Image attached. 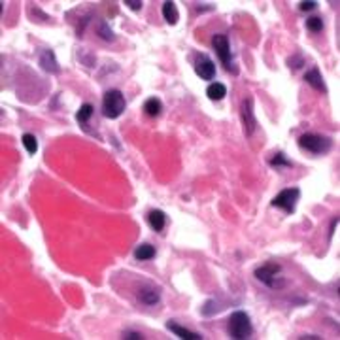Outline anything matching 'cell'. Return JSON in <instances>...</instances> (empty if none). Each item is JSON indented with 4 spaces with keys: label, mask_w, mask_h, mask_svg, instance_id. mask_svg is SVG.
Masks as SVG:
<instances>
[{
    "label": "cell",
    "mask_w": 340,
    "mask_h": 340,
    "mask_svg": "<svg viewBox=\"0 0 340 340\" xmlns=\"http://www.w3.org/2000/svg\"><path fill=\"white\" fill-rule=\"evenodd\" d=\"M125 112V97L117 89H110L102 99V114L108 119H116Z\"/></svg>",
    "instance_id": "cell-2"
},
{
    "label": "cell",
    "mask_w": 340,
    "mask_h": 340,
    "mask_svg": "<svg viewBox=\"0 0 340 340\" xmlns=\"http://www.w3.org/2000/svg\"><path fill=\"white\" fill-rule=\"evenodd\" d=\"M138 301L142 304H146V306H155L157 302L161 301V293L155 287H144V289L138 291Z\"/></svg>",
    "instance_id": "cell-9"
},
{
    "label": "cell",
    "mask_w": 340,
    "mask_h": 340,
    "mask_svg": "<svg viewBox=\"0 0 340 340\" xmlns=\"http://www.w3.org/2000/svg\"><path fill=\"white\" fill-rule=\"evenodd\" d=\"M195 72L201 79H214L216 76V64L206 55H201L195 62Z\"/></svg>",
    "instance_id": "cell-7"
},
{
    "label": "cell",
    "mask_w": 340,
    "mask_h": 340,
    "mask_svg": "<svg viewBox=\"0 0 340 340\" xmlns=\"http://www.w3.org/2000/svg\"><path fill=\"white\" fill-rule=\"evenodd\" d=\"M40 64H42V68L47 70V72H59V62L55 61L53 51H49V49H44V51L40 53Z\"/></svg>",
    "instance_id": "cell-12"
},
{
    "label": "cell",
    "mask_w": 340,
    "mask_h": 340,
    "mask_svg": "<svg viewBox=\"0 0 340 340\" xmlns=\"http://www.w3.org/2000/svg\"><path fill=\"white\" fill-rule=\"evenodd\" d=\"M123 4H127L131 10H142V2L140 0H125Z\"/></svg>",
    "instance_id": "cell-23"
},
{
    "label": "cell",
    "mask_w": 340,
    "mask_h": 340,
    "mask_svg": "<svg viewBox=\"0 0 340 340\" xmlns=\"http://www.w3.org/2000/svg\"><path fill=\"white\" fill-rule=\"evenodd\" d=\"M227 331H229V336L234 340L249 338L251 332H253L249 316H247L246 312H234V314H231L229 321H227Z\"/></svg>",
    "instance_id": "cell-1"
},
{
    "label": "cell",
    "mask_w": 340,
    "mask_h": 340,
    "mask_svg": "<svg viewBox=\"0 0 340 340\" xmlns=\"http://www.w3.org/2000/svg\"><path fill=\"white\" fill-rule=\"evenodd\" d=\"M282 271V267L276 263H265L263 267L255 269V278L259 282L267 284L269 287H282L284 286V280H278V274Z\"/></svg>",
    "instance_id": "cell-5"
},
{
    "label": "cell",
    "mask_w": 340,
    "mask_h": 340,
    "mask_svg": "<svg viewBox=\"0 0 340 340\" xmlns=\"http://www.w3.org/2000/svg\"><path fill=\"white\" fill-rule=\"evenodd\" d=\"M271 166H274V168H282V166H291V162L284 157V153H274V157L271 159Z\"/></svg>",
    "instance_id": "cell-21"
},
{
    "label": "cell",
    "mask_w": 340,
    "mask_h": 340,
    "mask_svg": "<svg viewBox=\"0 0 340 340\" xmlns=\"http://www.w3.org/2000/svg\"><path fill=\"white\" fill-rule=\"evenodd\" d=\"M101 36L104 40H114V32L108 31V29H106V25H102V27H101Z\"/></svg>",
    "instance_id": "cell-22"
},
{
    "label": "cell",
    "mask_w": 340,
    "mask_h": 340,
    "mask_svg": "<svg viewBox=\"0 0 340 340\" xmlns=\"http://www.w3.org/2000/svg\"><path fill=\"white\" fill-rule=\"evenodd\" d=\"M316 8V2H301V10L302 12H310V10Z\"/></svg>",
    "instance_id": "cell-24"
},
{
    "label": "cell",
    "mask_w": 340,
    "mask_h": 340,
    "mask_svg": "<svg viewBox=\"0 0 340 340\" xmlns=\"http://www.w3.org/2000/svg\"><path fill=\"white\" fill-rule=\"evenodd\" d=\"M299 147L304 149V151H308V153L323 155L331 149V140L327 138V136H321V134L308 132V134H302L301 138H299Z\"/></svg>",
    "instance_id": "cell-3"
},
{
    "label": "cell",
    "mask_w": 340,
    "mask_h": 340,
    "mask_svg": "<svg viewBox=\"0 0 340 340\" xmlns=\"http://www.w3.org/2000/svg\"><path fill=\"white\" fill-rule=\"evenodd\" d=\"M306 29L310 32H321V29H323L321 17H310V19H306Z\"/></svg>",
    "instance_id": "cell-20"
},
{
    "label": "cell",
    "mask_w": 340,
    "mask_h": 340,
    "mask_svg": "<svg viewBox=\"0 0 340 340\" xmlns=\"http://www.w3.org/2000/svg\"><path fill=\"white\" fill-rule=\"evenodd\" d=\"M162 17H164V21L168 25H176L178 23V8H176V4L174 2H164L162 4Z\"/></svg>",
    "instance_id": "cell-14"
},
{
    "label": "cell",
    "mask_w": 340,
    "mask_h": 340,
    "mask_svg": "<svg viewBox=\"0 0 340 340\" xmlns=\"http://www.w3.org/2000/svg\"><path fill=\"white\" fill-rule=\"evenodd\" d=\"M134 257L138 261H149L155 257V247L151 244H140L136 249H134Z\"/></svg>",
    "instance_id": "cell-16"
},
{
    "label": "cell",
    "mask_w": 340,
    "mask_h": 340,
    "mask_svg": "<svg viewBox=\"0 0 340 340\" xmlns=\"http://www.w3.org/2000/svg\"><path fill=\"white\" fill-rule=\"evenodd\" d=\"M304 79H306V83H310L312 87H314V89L321 91V93H327V87H325V83H323V77H321V74H319V70H317V68L306 72Z\"/></svg>",
    "instance_id": "cell-13"
},
{
    "label": "cell",
    "mask_w": 340,
    "mask_h": 340,
    "mask_svg": "<svg viewBox=\"0 0 340 340\" xmlns=\"http://www.w3.org/2000/svg\"><path fill=\"white\" fill-rule=\"evenodd\" d=\"M144 110H146V114L147 116H151V117H157L159 114H161V110H162V104L159 99H155V97H151V99H147L146 104H144Z\"/></svg>",
    "instance_id": "cell-17"
},
{
    "label": "cell",
    "mask_w": 340,
    "mask_h": 340,
    "mask_svg": "<svg viewBox=\"0 0 340 340\" xmlns=\"http://www.w3.org/2000/svg\"><path fill=\"white\" fill-rule=\"evenodd\" d=\"M147 221H149L155 232H161L164 229V223H166V216H164L162 210H151L149 216H147Z\"/></svg>",
    "instance_id": "cell-11"
},
{
    "label": "cell",
    "mask_w": 340,
    "mask_h": 340,
    "mask_svg": "<svg viewBox=\"0 0 340 340\" xmlns=\"http://www.w3.org/2000/svg\"><path fill=\"white\" fill-rule=\"evenodd\" d=\"M93 106L91 104H83L81 108H79V112L76 114V119H77V123H81L85 127V123L89 121V117L93 116Z\"/></svg>",
    "instance_id": "cell-18"
},
{
    "label": "cell",
    "mask_w": 340,
    "mask_h": 340,
    "mask_svg": "<svg viewBox=\"0 0 340 340\" xmlns=\"http://www.w3.org/2000/svg\"><path fill=\"white\" fill-rule=\"evenodd\" d=\"M23 146L29 153H36L38 151V142H36V136L34 134H23Z\"/></svg>",
    "instance_id": "cell-19"
},
{
    "label": "cell",
    "mask_w": 340,
    "mask_h": 340,
    "mask_svg": "<svg viewBox=\"0 0 340 340\" xmlns=\"http://www.w3.org/2000/svg\"><path fill=\"white\" fill-rule=\"evenodd\" d=\"M299 197H301V189H299V187H289V189L280 191V193L272 199V206L282 208L286 214H293Z\"/></svg>",
    "instance_id": "cell-4"
},
{
    "label": "cell",
    "mask_w": 340,
    "mask_h": 340,
    "mask_svg": "<svg viewBox=\"0 0 340 340\" xmlns=\"http://www.w3.org/2000/svg\"><path fill=\"white\" fill-rule=\"evenodd\" d=\"M242 123H244V132L247 136H251L255 131V116H253V101L251 99H246L242 102Z\"/></svg>",
    "instance_id": "cell-8"
},
{
    "label": "cell",
    "mask_w": 340,
    "mask_h": 340,
    "mask_svg": "<svg viewBox=\"0 0 340 340\" xmlns=\"http://www.w3.org/2000/svg\"><path fill=\"white\" fill-rule=\"evenodd\" d=\"M206 95H208L210 101H221V99H225V95H227V87H225L223 83H219V81H214V83L208 85Z\"/></svg>",
    "instance_id": "cell-15"
},
{
    "label": "cell",
    "mask_w": 340,
    "mask_h": 340,
    "mask_svg": "<svg viewBox=\"0 0 340 340\" xmlns=\"http://www.w3.org/2000/svg\"><path fill=\"white\" fill-rule=\"evenodd\" d=\"M212 46L216 49L219 61L225 64V68L231 70L232 68V57H231V44H229V38L225 34H216L212 38Z\"/></svg>",
    "instance_id": "cell-6"
},
{
    "label": "cell",
    "mask_w": 340,
    "mask_h": 340,
    "mask_svg": "<svg viewBox=\"0 0 340 340\" xmlns=\"http://www.w3.org/2000/svg\"><path fill=\"white\" fill-rule=\"evenodd\" d=\"M166 327H168L170 331L174 332L176 336H180V338H184V340H201L202 338L199 332H193V331H189V329H184V327H180V325L174 323V321H168Z\"/></svg>",
    "instance_id": "cell-10"
},
{
    "label": "cell",
    "mask_w": 340,
    "mask_h": 340,
    "mask_svg": "<svg viewBox=\"0 0 340 340\" xmlns=\"http://www.w3.org/2000/svg\"><path fill=\"white\" fill-rule=\"evenodd\" d=\"M123 338H144L140 332H131V331H127V332H123Z\"/></svg>",
    "instance_id": "cell-25"
}]
</instances>
